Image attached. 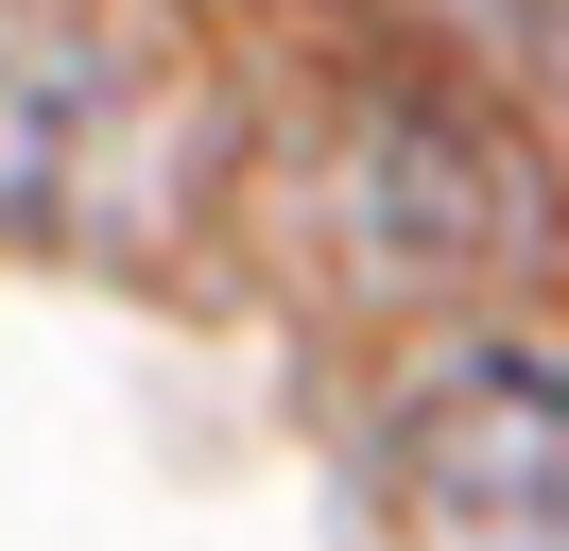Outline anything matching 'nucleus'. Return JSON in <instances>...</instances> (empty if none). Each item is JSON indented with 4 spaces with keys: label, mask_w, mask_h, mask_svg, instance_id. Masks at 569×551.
Here are the masks:
<instances>
[{
    "label": "nucleus",
    "mask_w": 569,
    "mask_h": 551,
    "mask_svg": "<svg viewBox=\"0 0 569 551\" xmlns=\"http://www.w3.org/2000/svg\"><path fill=\"white\" fill-rule=\"evenodd\" d=\"M535 156L466 87H346L293 156V259L362 276V293H449L518 241Z\"/></svg>",
    "instance_id": "1"
},
{
    "label": "nucleus",
    "mask_w": 569,
    "mask_h": 551,
    "mask_svg": "<svg viewBox=\"0 0 569 551\" xmlns=\"http://www.w3.org/2000/svg\"><path fill=\"white\" fill-rule=\"evenodd\" d=\"M397 517L431 551H569V379L500 362L397 413Z\"/></svg>",
    "instance_id": "2"
}]
</instances>
